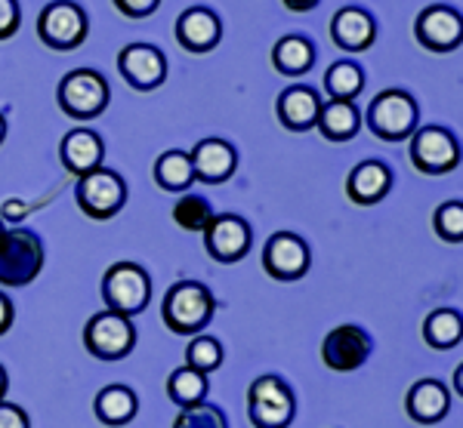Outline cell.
Returning a JSON list of instances; mask_svg holds the SVG:
<instances>
[{"label":"cell","mask_w":463,"mask_h":428,"mask_svg":"<svg viewBox=\"0 0 463 428\" xmlns=\"http://www.w3.org/2000/svg\"><path fill=\"white\" fill-rule=\"evenodd\" d=\"M0 428H32V419L19 404L0 401Z\"/></svg>","instance_id":"cell-36"},{"label":"cell","mask_w":463,"mask_h":428,"mask_svg":"<svg viewBox=\"0 0 463 428\" xmlns=\"http://www.w3.org/2000/svg\"><path fill=\"white\" fill-rule=\"evenodd\" d=\"M414 37L430 52H454L463 43V16L445 4H432L417 13Z\"/></svg>","instance_id":"cell-12"},{"label":"cell","mask_w":463,"mask_h":428,"mask_svg":"<svg viewBox=\"0 0 463 428\" xmlns=\"http://www.w3.org/2000/svg\"><path fill=\"white\" fill-rule=\"evenodd\" d=\"M222 358H226V351H222L220 340H213V336H195V340L189 342V349H185V367L204 373V377L220 370Z\"/></svg>","instance_id":"cell-30"},{"label":"cell","mask_w":463,"mask_h":428,"mask_svg":"<svg viewBox=\"0 0 463 428\" xmlns=\"http://www.w3.org/2000/svg\"><path fill=\"white\" fill-rule=\"evenodd\" d=\"M90 22L87 13L80 10L74 0H56V4H47L43 13L37 16V37H41L43 47L69 52L74 47L87 41Z\"/></svg>","instance_id":"cell-9"},{"label":"cell","mask_w":463,"mask_h":428,"mask_svg":"<svg viewBox=\"0 0 463 428\" xmlns=\"http://www.w3.org/2000/svg\"><path fill=\"white\" fill-rule=\"evenodd\" d=\"M213 219V209L207 204V198L201 194H185L174 207V222L185 231H204Z\"/></svg>","instance_id":"cell-31"},{"label":"cell","mask_w":463,"mask_h":428,"mask_svg":"<svg viewBox=\"0 0 463 428\" xmlns=\"http://www.w3.org/2000/svg\"><path fill=\"white\" fill-rule=\"evenodd\" d=\"M272 65L279 69V74L300 78V74H306L316 65V47H312L309 37L288 34L272 47Z\"/></svg>","instance_id":"cell-24"},{"label":"cell","mask_w":463,"mask_h":428,"mask_svg":"<svg viewBox=\"0 0 463 428\" xmlns=\"http://www.w3.org/2000/svg\"><path fill=\"white\" fill-rule=\"evenodd\" d=\"M275 111H279L281 126H288L290 133H306L318 124L321 99L309 87H288L275 102Z\"/></svg>","instance_id":"cell-22"},{"label":"cell","mask_w":463,"mask_h":428,"mask_svg":"<svg viewBox=\"0 0 463 428\" xmlns=\"http://www.w3.org/2000/svg\"><path fill=\"white\" fill-rule=\"evenodd\" d=\"M102 299H106L109 312L133 318L152 299V277L137 262H115L102 277Z\"/></svg>","instance_id":"cell-5"},{"label":"cell","mask_w":463,"mask_h":428,"mask_svg":"<svg viewBox=\"0 0 463 428\" xmlns=\"http://www.w3.org/2000/svg\"><path fill=\"white\" fill-rule=\"evenodd\" d=\"M59 108L74 120H90L99 117L111 102L109 80L93 69H78L69 71L59 84Z\"/></svg>","instance_id":"cell-6"},{"label":"cell","mask_w":463,"mask_h":428,"mask_svg":"<svg viewBox=\"0 0 463 428\" xmlns=\"http://www.w3.org/2000/svg\"><path fill=\"white\" fill-rule=\"evenodd\" d=\"M216 299L213 293L198 281H179L167 290L161 305L164 324L176 336H195L213 321Z\"/></svg>","instance_id":"cell-1"},{"label":"cell","mask_w":463,"mask_h":428,"mask_svg":"<svg viewBox=\"0 0 463 428\" xmlns=\"http://www.w3.org/2000/svg\"><path fill=\"white\" fill-rule=\"evenodd\" d=\"M74 200H78L84 216H90V219H96V222H106L111 216L121 213V207L127 200V182L115 170L99 167L78 179Z\"/></svg>","instance_id":"cell-8"},{"label":"cell","mask_w":463,"mask_h":428,"mask_svg":"<svg viewBox=\"0 0 463 428\" xmlns=\"http://www.w3.org/2000/svg\"><path fill=\"white\" fill-rule=\"evenodd\" d=\"M4 136H6V117L0 115V142H4Z\"/></svg>","instance_id":"cell-41"},{"label":"cell","mask_w":463,"mask_h":428,"mask_svg":"<svg viewBox=\"0 0 463 428\" xmlns=\"http://www.w3.org/2000/svg\"><path fill=\"white\" fill-rule=\"evenodd\" d=\"M43 268L41 237L28 228H10L0 237V284L28 287Z\"/></svg>","instance_id":"cell-4"},{"label":"cell","mask_w":463,"mask_h":428,"mask_svg":"<svg viewBox=\"0 0 463 428\" xmlns=\"http://www.w3.org/2000/svg\"><path fill=\"white\" fill-rule=\"evenodd\" d=\"M96 419L102 425H127L137 419V410H139V401L137 395L130 392L127 386H106L99 395H96Z\"/></svg>","instance_id":"cell-25"},{"label":"cell","mask_w":463,"mask_h":428,"mask_svg":"<svg viewBox=\"0 0 463 428\" xmlns=\"http://www.w3.org/2000/svg\"><path fill=\"white\" fill-rule=\"evenodd\" d=\"M325 89L331 99L355 102V96L364 89V71L355 62H334L325 71Z\"/></svg>","instance_id":"cell-29"},{"label":"cell","mask_w":463,"mask_h":428,"mask_svg":"<svg viewBox=\"0 0 463 428\" xmlns=\"http://www.w3.org/2000/svg\"><path fill=\"white\" fill-rule=\"evenodd\" d=\"M248 416L253 428H288L297 416V397L281 377L253 379L248 388Z\"/></svg>","instance_id":"cell-3"},{"label":"cell","mask_w":463,"mask_h":428,"mask_svg":"<svg viewBox=\"0 0 463 428\" xmlns=\"http://www.w3.org/2000/svg\"><path fill=\"white\" fill-rule=\"evenodd\" d=\"M451 410V392L439 379H417L405 395V413L417 425L442 423Z\"/></svg>","instance_id":"cell-16"},{"label":"cell","mask_w":463,"mask_h":428,"mask_svg":"<svg viewBox=\"0 0 463 428\" xmlns=\"http://www.w3.org/2000/svg\"><path fill=\"white\" fill-rule=\"evenodd\" d=\"M309 244L294 231H279L263 247V268L275 281H300L309 272Z\"/></svg>","instance_id":"cell-13"},{"label":"cell","mask_w":463,"mask_h":428,"mask_svg":"<svg viewBox=\"0 0 463 428\" xmlns=\"http://www.w3.org/2000/svg\"><path fill=\"white\" fill-rule=\"evenodd\" d=\"M222 37V22L207 6H192L176 19V41L189 52H211Z\"/></svg>","instance_id":"cell-19"},{"label":"cell","mask_w":463,"mask_h":428,"mask_svg":"<svg viewBox=\"0 0 463 428\" xmlns=\"http://www.w3.org/2000/svg\"><path fill=\"white\" fill-rule=\"evenodd\" d=\"M371 349L374 342H371L368 330L358 324H340L321 340V360L334 373H353L371 358Z\"/></svg>","instance_id":"cell-11"},{"label":"cell","mask_w":463,"mask_h":428,"mask_svg":"<svg viewBox=\"0 0 463 428\" xmlns=\"http://www.w3.org/2000/svg\"><path fill=\"white\" fill-rule=\"evenodd\" d=\"M408 154L417 172H423V176H445V172L458 170L460 142L445 126L427 124L411 136Z\"/></svg>","instance_id":"cell-7"},{"label":"cell","mask_w":463,"mask_h":428,"mask_svg":"<svg viewBox=\"0 0 463 428\" xmlns=\"http://www.w3.org/2000/svg\"><path fill=\"white\" fill-rule=\"evenodd\" d=\"M10 327H13V302L6 293H0V336H4Z\"/></svg>","instance_id":"cell-37"},{"label":"cell","mask_w":463,"mask_h":428,"mask_svg":"<svg viewBox=\"0 0 463 428\" xmlns=\"http://www.w3.org/2000/svg\"><path fill=\"white\" fill-rule=\"evenodd\" d=\"M192 170H195V179L207 185H220L235 172L238 167V154L229 142L222 139H201L195 148H192Z\"/></svg>","instance_id":"cell-21"},{"label":"cell","mask_w":463,"mask_h":428,"mask_svg":"<svg viewBox=\"0 0 463 428\" xmlns=\"http://www.w3.org/2000/svg\"><path fill=\"white\" fill-rule=\"evenodd\" d=\"M19 32V4L16 0H0V41Z\"/></svg>","instance_id":"cell-35"},{"label":"cell","mask_w":463,"mask_h":428,"mask_svg":"<svg viewBox=\"0 0 463 428\" xmlns=\"http://www.w3.org/2000/svg\"><path fill=\"white\" fill-rule=\"evenodd\" d=\"M281 4H285L290 13H309V10H316L321 0H281Z\"/></svg>","instance_id":"cell-38"},{"label":"cell","mask_w":463,"mask_h":428,"mask_svg":"<svg viewBox=\"0 0 463 428\" xmlns=\"http://www.w3.org/2000/svg\"><path fill=\"white\" fill-rule=\"evenodd\" d=\"M6 235V225H4V219H0V237H4Z\"/></svg>","instance_id":"cell-42"},{"label":"cell","mask_w":463,"mask_h":428,"mask_svg":"<svg viewBox=\"0 0 463 428\" xmlns=\"http://www.w3.org/2000/svg\"><path fill=\"white\" fill-rule=\"evenodd\" d=\"M174 428H229V419L216 404L201 401L195 407H185L179 410Z\"/></svg>","instance_id":"cell-33"},{"label":"cell","mask_w":463,"mask_h":428,"mask_svg":"<svg viewBox=\"0 0 463 428\" xmlns=\"http://www.w3.org/2000/svg\"><path fill=\"white\" fill-rule=\"evenodd\" d=\"M316 126L327 142H349L358 133V126H362V115H358L355 102L327 99L321 102Z\"/></svg>","instance_id":"cell-23"},{"label":"cell","mask_w":463,"mask_h":428,"mask_svg":"<svg viewBox=\"0 0 463 428\" xmlns=\"http://www.w3.org/2000/svg\"><path fill=\"white\" fill-rule=\"evenodd\" d=\"M59 157H62V167L71 172V176H87V172L102 167V157H106V145H102L99 133L93 130H78L65 133L62 145H59Z\"/></svg>","instance_id":"cell-18"},{"label":"cell","mask_w":463,"mask_h":428,"mask_svg":"<svg viewBox=\"0 0 463 428\" xmlns=\"http://www.w3.org/2000/svg\"><path fill=\"white\" fill-rule=\"evenodd\" d=\"M118 71L133 89L148 93V89L161 87L164 78H167V59L152 43H130L118 56Z\"/></svg>","instance_id":"cell-15"},{"label":"cell","mask_w":463,"mask_h":428,"mask_svg":"<svg viewBox=\"0 0 463 428\" xmlns=\"http://www.w3.org/2000/svg\"><path fill=\"white\" fill-rule=\"evenodd\" d=\"M84 345L90 355L99 360H121L137 349V327L130 318L106 309L87 321Z\"/></svg>","instance_id":"cell-10"},{"label":"cell","mask_w":463,"mask_h":428,"mask_svg":"<svg viewBox=\"0 0 463 428\" xmlns=\"http://www.w3.org/2000/svg\"><path fill=\"white\" fill-rule=\"evenodd\" d=\"M432 231L445 244H463V200H445L432 213Z\"/></svg>","instance_id":"cell-32"},{"label":"cell","mask_w":463,"mask_h":428,"mask_svg":"<svg viewBox=\"0 0 463 428\" xmlns=\"http://www.w3.org/2000/svg\"><path fill=\"white\" fill-rule=\"evenodd\" d=\"M155 182L164 191H185L195 182V170H192V157L185 152H164L155 161Z\"/></svg>","instance_id":"cell-28"},{"label":"cell","mask_w":463,"mask_h":428,"mask_svg":"<svg viewBox=\"0 0 463 428\" xmlns=\"http://www.w3.org/2000/svg\"><path fill=\"white\" fill-rule=\"evenodd\" d=\"M118 13L127 19H146L161 6V0H115Z\"/></svg>","instance_id":"cell-34"},{"label":"cell","mask_w":463,"mask_h":428,"mask_svg":"<svg viewBox=\"0 0 463 428\" xmlns=\"http://www.w3.org/2000/svg\"><path fill=\"white\" fill-rule=\"evenodd\" d=\"M417 124H420V108H417L414 96L405 93V89H383L368 105V126L383 142L411 139L417 133Z\"/></svg>","instance_id":"cell-2"},{"label":"cell","mask_w":463,"mask_h":428,"mask_svg":"<svg viewBox=\"0 0 463 428\" xmlns=\"http://www.w3.org/2000/svg\"><path fill=\"white\" fill-rule=\"evenodd\" d=\"M454 392L463 397V364L458 367V370H454Z\"/></svg>","instance_id":"cell-39"},{"label":"cell","mask_w":463,"mask_h":428,"mask_svg":"<svg viewBox=\"0 0 463 428\" xmlns=\"http://www.w3.org/2000/svg\"><path fill=\"white\" fill-rule=\"evenodd\" d=\"M392 189V170L383 161H362L346 179V198L358 207H374Z\"/></svg>","instance_id":"cell-20"},{"label":"cell","mask_w":463,"mask_h":428,"mask_svg":"<svg viewBox=\"0 0 463 428\" xmlns=\"http://www.w3.org/2000/svg\"><path fill=\"white\" fill-rule=\"evenodd\" d=\"M423 340L436 351L458 349L463 340V314L454 309H436L432 314H427V321H423Z\"/></svg>","instance_id":"cell-26"},{"label":"cell","mask_w":463,"mask_h":428,"mask_svg":"<svg viewBox=\"0 0 463 428\" xmlns=\"http://www.w3.org/2000/svg\"><path fill=\"white\" fill-rule=\"evenodd\" d=\"M250 240H253V231L248 219H241V216H235V213L213 216L211 225L204 228L207 253H211L216 262H222V265H232V262H241L248 256Z\"/></svg>","instance_id":"cell-14"},{"label":"cell","mask_w":463,"mask_h":428,"mask_svg":"<svg viewBox=\"0 0 463 428\" xmlns=\"http://www.w3.org/2000/svg\"><path fill=\"white\" fill-rule=\"evenodd\" d=\"M331 37L340 50L346 52H364L377 41V22L368 10L358 6H343L331 19Z\"/></svg>","instance_id":"cell-17"},{"label":"cell","mask_w":463,"mask_h":428,"mask_svg":"<svg viewBox=\"0 0 463 428\" xmlns=\"http://www.w3.org/2000/svg\"><path fill=\"white\" fill-rule=\"evenodd\" d=\"M207 392H211V382H207L204 373L192 370V367H179L167 379V395L179 410L195 407V404L204 401Z\"/></svg>","instance_id":"cell-27"},{"label":"cell","mask_w":463,"mask_h":428,"mask_svg":"<svg viewBox=\"0 0 463 428\" xmlns=\"http://www.w3.org/2000/svg\"><path fill=\"white\" fill-rule=\"evenodd\" d=\"M6 388H10V379H6V370H4V367H0V401H4Z\"/></svg>","instance_id":"cell-40"}]
</instances>
